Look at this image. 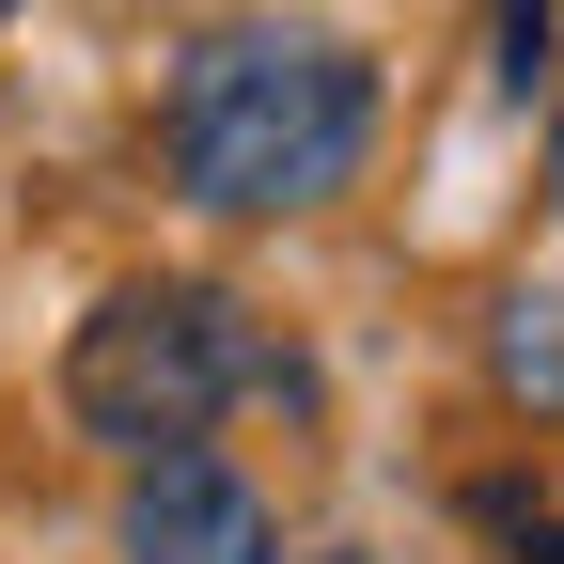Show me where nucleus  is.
Wrapping results in <instances>:
<instances>
[{
  "label": "nucleus",
  "mask_w": 564,
  "mask_h": 564,
  "mask_svg": "<svg viewBox=\"0 0 564 564\" xmlns=\"http://www.w3.org/2000/svg\"><path fill=\"white\" fill-rule=\"evenodd\" d=\"M126 564H282V518H267V486L236 455L173 440V455H141V486H126Z\"/></svg>",
  "instance_id": "obj_3"
},
{
  "label": "nucleus",
  "mask_w": 564,
  "mask_h": 564,
  "mask_svg": "<svg viewBox=\"0 0 564 564\" xmlns=\"http://www.w3.org/2000/svg\"><path fill=\"white\" fill-rule=\"evenodd\" d=\"M549 188H564V126H549Z\"/></svg>",
  "instance_id": "obj_6"
},
{
  "label": "nucleus",
  "mask_w": 564,
  "mask_h": 564,
  "mask_svg": "<svg viewBox=\"0 0 564 564\" xmlns=\"http://www.w3.org/2000/svg\"><path fill=\"white\" fill-rule=\"evenodd\" d=\"M470 518L502 533V549H533V564H564V486H486Z\"/></svg>",
  "instance_id": "obj_5"
},
{
  "label": "nucleus",
  "mask_w": 564,
  "mask_h": 564,
  "mask_svg": "<svg viewBox=\"0 0 564 564\" xmlns=\"http://www.w3.org/2000/svg\"><path fill=\"white\" fill-rule=\"evenodd\" d=\"M158 158H173L188 204H220V220H299V204H329L377 158V47L361 32H314V17L204 32L173 63Z\"/></svg>",
  "instance_id": "obj_1"
},
{
  "label": "nucleus",
  "mask_w": 564,
  "mask_h": 564,
  "mask_svg": "<svg viewBox=\"0 0 564 564\" xmlns=\"http://www.w3.org/2000/svg\"><path fill=\"white\" fill-rule=\"evenodd\" d=\"M251 392H299V361L220 299V282H110V299L79 314V345H63V423H79L95 455H173L204 440L220 408Z\"/></svg>",
  "instance_id": "obj_2"
},
{
  "label": "nucleus",
  "mask_w": 564,
  "mask_h": 564,
  "mask_svg": "<svg viewBox=\"0 0 564 564\" xmlns=\"http://www.w3.org/2000/svg\"><path fill=\"white\" fill-rule=\"evenodd\" d=\"M314 564H361V549H314Z\"/></svg>",
  "instance_id": "obj_7"
},
{
  "label": "nucleus",
  "mask_w": 564,
  "mask_h": 564,
  "mask_svg": "<svg viewBox=\"0 0 564 564\" xmlns=\"http://www.w3.org/2000/svg\"><path fill=\"white\" fill-rule=\"evenodd\" d=\"M502 377L564 408V299H502Z\"/></svg>",
  "instance_id": "obj_4"
}]
</instances>
